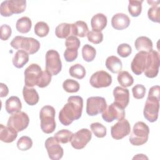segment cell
Segmentation results:
<instances>
[{
	"instance_id": "obj_1",
	"label": "cell",
	"mask_w": 160,
	"mask_h": 160,
	"mask_svg": "<svg viewBox=\"0 0 160 160\" xmlns=\"http://www.w3.org/2000/svg\"><path fill=\"white\" fill-rule=\"evenodd\" d=\"M83 99L79 96H71L68 98V102L59 113V120L64 126L70 125L74 120L79 119L82 115Z\"/></svg>"
},
{
	"instance_id": "obj_2",
	"label": "cell",
	"mask_w": 160,
	"mask_h": 160,
	"mask_svg": "<svg viewBox=\"0 0 160 160\" xmlns=\"http://www.w3.org/2000/svg\"><path fill=\"white\" fill-rule=\"evenodd\" d=\"M160 100L159 86H152L148 92V98L144 107L143 114L150 122H155L158 118Z\"/></svg>"
},
{
	"instance_id": "obj_3",
	"label": "cell",
	"mask_w": 160,
	"mask_h": 160,
	"mask_svg": "<svg viewBox=\"0 0 160 160\" xmlns=\"http://www.w3.org/2000/svg\"><path fill=\"white\" fill-rule=\"evenodd\" d=\"M55 114L54 108L50 105H46L41 109L39 118L41 128L43 132L51 134L56 129Z\"/></svg>"
},
{
	"instance_id": "obj_4",
	"label": "cell",
	"mask_w": 160,
	"mask_h": 160,
	"mask_svg": "<svg viewBox=\"0 0 160 160\" xmlns=\"http://www.w3.org/2000/svg\"><path fill=\"white\" fill-rule=\"evenodd\" d=\"M11 46L16 49H22L29 54L37 52L40 48V42L33 38H27L22 36L14 37L10 43Z\"/></svg>"
},
{
	"instance_id": "obj_5",
	"label": "cell",
	"mask_w": 160,
	"mask_h": 160,
	"mask_svg": "<svg viewBox=\"0 0 160 160\" xmlns=\"http://www.w3.org/2000/svg\"><path fill=\"white\" fill-rule=\"evenodd\" d=\"M149 134L148 126L142 121H138L133 126L132 132L129 137V142L134 146H141L145 144Z\"/></svg>"
},
{
	"instance_id": "obj_6",
	"label": "cell",
	"mask_w": 160,
	"mask_h": 160,
	"mask_svg": "<svg viewBox=\"0 0 160 160\" xmlns=\"http://www.w3.org/2000/svg\"><path fill=\"white\" fill-rule=\"evenodd\" d=\"M26 8V1L8 0L3 1L0 6V13L3 17H9L13 14H21Z\"/></svg>"
},
{
	"instance_id": "obj_7",
	"label": "cell",
	"mask_w": 160,
	"mask_h": 160,
	"mask_svg": "<svg viewBox=\"0 0 160 160\" xmlns=\"http://www.w3.org/2000/svg\"><path fill=\"white\" fill-rule=\"evenodd\" d=\"M62 69V62L59 52L50 49L46 54V70L52 76H56Z\"/></svg>"
},
{
	"instance_id": "obj_8",
	"label": "cell",
	"mask_w": 160,
	"mask_h": 160,
	"mask_svg": "<svg viewBox=\"0 0 160 160\" xmlns=\"http://www.w3.org/2000/svg\"><path fill=\"white\" fill-rule=\"evenodd\" d=\"M29 123L28 115L23 111H20L11 114L8 119L7 126L18 132L27 128Z\"/></svg>"
},
{
	"instance_id": "obj_9",
	"label": "cell",
	"mask_w": 160,
	"mask_h": 160,
	"mask_svg": "<svg viewBox=\"0 0 160 160\" xmlns=\"http://www.w3.org/2000/svg\"><path fill=\"white\" fill-rule=\"evenodd\" d=\"M159 68V55L158 52L152 49L148 52L146 66L144 71V75L149 78L157 76Z\"/></svg>"
},
{
	"instance_id": "obj_10",
	"label": "cell",
	"mask_w": 160,
	"mask_h": 160,
	"mask_svg": "<svg viewBox=\"0 0 160 160\" xmlns=\"http://www.w3.org/2000/svg\"><path fill=\"white\" fill-rule=\"evenodd\" d=\"M107 108L105 98L100 96H92L88 98L86 101V113L91 116L102 113Z\"/></svg>"
},
{
	"instance_id": "obj_11",
	"label": "cell",
	"mask_w": 160,
	"mask_h": 160,
	"mask_svg": "<svg viewBox=\"0 0 160 160\" xmlns=\"http://www.w3.org/2000/svg\"><path fill=\"white\" fill-rule=\"evenodd\" d=\"M42 73L41 68L38 64L32 63L30 64L24 72L26 86L32 88L34 86H38Z\"/></svg>"
},
{
	"instance_id": "obj_12",
	"label": "cell",
	"mask_w": 160,
	"mask_h": 160,
	"mask_svg": "<svg viewBox=\"0 0 160 160\" xmlns=\"http://www.w3.org/2000/svg\"><path fill=\"white\" fill-rule=\"evenodd\" d=\"M92 138V132L86 128H82L72 134L71 144L76 149H83Z\"/></svg>"
},
{
	"instance_id": "obj_13",
	"label": "cell",
	"mask_w": 160,
	"mask_h": 160,
	"mask_svg": "<svg viewBox=\"0 0 160 160\" xmlns=\"http://www.w3.org/2000/svg\"><path fill=\"white\" fill-rule=\"evenodd\" d=\"M124 109L114 102L107 107L102 112V118L107 122H111L114 120L120 121L124 119Z\"/></svg>"
},
{
	"instance_id": "obj_14",
	"label": "cell",
	"mask_w": 160,
	"mask_h": 160,
	"mask_svg": "<svg viewBox=\"0 0 160 160\" xmlns=\"http://www.w3.org/2000/svg\"><path fill=\"white\" fill-rule=\"evenodd\" d=\"M111 76L105 71H98L92 74L89 79L91 86L95 88H106L112 83Z\"/></svg>"
},
{
	"instance_id": "obj_15",
	"label": "cell",
	"mask_w": 160,
	"mask_h": 160,
	"mask_svg": "<svg viewBox=\"0 0 160 160\" xmlns=\"http://www.w3.org/2000/svg\"><path fill=\"white\" fill-rule=\"evenodd\" d=\"M45 147L49 158L52 160H59L64 154L62 148L54 137H49L45 141Z\"/></svg>"
},
{
	"instance_id": "obj_16",
	"label": "cell",
	"mask_w": 160,
	"mask_h": 160,
	"mask_svg": "<svg viewBox=\"0 0 160 160\" xmlns=\"http://www.w3.org/2000/svg\"><path fill=\"white\" fill-rule=\"evenodd\" d=\"M131 132V126L129 121L122 119L111 126V134L113 139L119 140L129 135Z\"/></svg>"
},
{
	"instance_id": "obj_17",
	"label": "cell",
	"mask_w": 160,
	"mask_h": 160,
	"mask_svg": "<svg viewBox=\"0 0 160 160\" xmlns=\"http://www.w3.org/2000/svg\"><path fill=\"white\" fill-rule=\"evenodd\" d=\"M148 52L144 51H139L134 57L131 68L132 72L136 75L141 74L146 68Z\"/></svg>"
},
{
	"instance_id": "obj_18",
	"label": "cell",
	"mask_w": 160,
	"mask_h": 160,
	"mask_svg": "<svg viewBox=\"0 0 160 160\" xmlns=\"http://www.w3.org/2000/svg\"><path fill=\"white\" fill-rule=\"evenodd\" d=\"M113 96L114 102L125 109L129 102V90L120 86L116 87L113 90Z\"/></svg>"
},
{
	"instance_id": "obj_19",
	"label": "cell",
	"mask_w": 160,
	"mask_h": 160,
	"mask_svg": "<svg viewBox=\"0 0 160 160\" xmlns=\"http://www.w3.org/2000/svg\"><path fill=\"white\" fill-rule=\"evenodd\" d=\"M130 19L128 15L123 13H117L111 19V25L116 30H122L130 24Z\"/></svg>"
},
{
	"instance_id": "obj_20",
	"label": "cell",
	"mask_w": 160,
	"mask_h": 160,
	"mask_svg": "<svg viewBox=\"0 0 160 160\" xmlns=\"http://www.w3.org/2000/svg\"><path fill=\"white\" fill-rule=\"evenodd\" d=\"M22 96L25 102L29 106L36 105L39 100V94L33 88L25 86L22 89Z\"/></svg>"
},
{
	"instance_id": "obj_21",
	"label": "cell",
	"mask_w": 160,
	"mask_h": 160,
	"mask_svg": "<svg viewBox=\"0 0 160 160\" xmlns=\"http://www.w3.org/2000/svg\"><path fill=\"white\" fill-rule=\"evenodd\" d=\"M108 23L107 17L102 13H98L93 16L91 20V25L92 31L101 32Z\"/></svg>"
},
{
	"instance_id": "obj_22",
	"label": "cell",
	"mask_w": 160,
	"mask_h": 160,
	"mask_svg": "<svg viewBox=\"0 0 160 160\" xmlns=\"http://www.w3.org/2000/svg\"><path fill=\"white\" fill-rule=\"evenodd\" d=\"M18 136V132L12 128L4 126L2 124H0V139L6 143L13 142Z\"/></svg>"
},
{
	"instance_id": "obj_23",
	"label": "cell",
	"mask_w": 160,
	"mask_h": 160,
	"mask_svg": "<svg viewBox=\"0 0 160 160\" xmlns=\"http://www.w3.org/2000/svg\"><path fill=\"white\" fill-rule=\"evenodd\" d=\"M5 108L8 113L12 114L21 111L22 103L18 96H12L6 101Z\"/></svg>"
},
{
	"instance_id": "obj_24",
	"label": "cell",
	"mask_w": 160,
	"mask_h": 160,
	"mask_svg": "<svg viewBox=\"0 0 160 160\" xmlns=\"http://www.w3.org/2000/svg\"><path fill=\"white\" fill-rule=\"evenodd\" d=\"M134 46L138 51H144L149 52L152 49V42L148 37L139 36L134 42Z\"/></svg>"
},
{
	"instance_id": "obj_25",
	"label": "cell",
	"mask_w": 160,
	"mask_h": 160,
	"mask_svg": "<svg viewBox=\"0 0 160 160\" xmlns=\"http://www.w3.org/2000/svg\"><path fill=\"white\" fill-rule=\"evenodd\" d=\"M105 64L107 69L114 74L121 72L122 68L121 59L115 56H109L106 60Z\"/></svg>"
},
{
	"instance_id": "obj_26",
	"label": "cell",
	"mask_w": 160,
	"mask_h": 160,
	"mask_svg": "<svg viewBox=\"0 0 160 160\" xmlns=\"http://www.w3.org/2000/svg\"><path fill=\"white\" fill-rule=\"evenodd\" d=\"M12 61L16 68H22L29 61V54L22 49H19L16 52Z\"/></svg>"
},
{
	"instance_id": "obj_27",
	"label": "cell",
	"mask_w": 160,
	"mask_h": 160,
	"mask_svg": "<svg viewBox=\"0 0 160 160\" xmlns=\"http://www.w3.org/2000/svg\"><path fill=\"white\" fill-rule=\"evenodd\" d=\"M88 26L83 21H78L72 24V34L73 36L84 38L88 32Z\"/></svg>"
},
{
	"instance_id": "obj_28",
	"label": "cell",
	"mask_w": 160,
	"mask_h": 160,
	"mask_svg": "<svg viewBox=\"0 0 160 160\" xmlns=\"http://www.w3.org/2000/svg\"><path fill=\"white\" fill-rule=\"evenodd\" d=\"M32 27V22L29 18L24 16L19 18L16 23V28L17 31L22 34L29 32Z\"/></svg>"
},
{
	"instance_id": "obj_29",
	"label": "cell",
	"mask_w": 160,
	"mask_h": 160,
	"mask_svg": "<svg viewBox=\"0 0 160 160\" xmlns=\"http://www.w3.org/2000/svg\"><path fill=\"white\" fill-rule=\"evenodd\" d=\"M72 33V24L62 22L59 24L55 29L56 36L60 39H64Z\"/></svg>"
},
{
	"instance_id": "obj_30",
	"label": "cell",
	"mask_w": 160,
	"mask_h": 160,
	"mask_svg": "<svg viewBox=\"0 0 160 160\" xmlns=\"http://www.w3.org/2000/svg\"><path fill=\"white\" fill-rule=\"evenodd\" d=\"M118 81L119 84L124 88H128L132 85L134 82V79L132 76L126 71H122L118 73Z\"/></svg>"
},
{
	"instance_id": "obj_31",
	"label": "cell",
	"mask_w": 160,
	"mask_h": 160,
	"mask_svg": "<svg viewBox=\"0 0 160 160\" xmlns=\"http://www.w3.org/2000/svg\"><path fill=\"white\" fill-rule=\"evenodd\" d=\"M143 1L129 0L128 5V12L132 17L139 16L142 11V3Z\"/></svg>"
},
{
	"instance_id": "obj_32",
	"label": "cell",
	"mask_w": 160,
	"mask_h": 160,
	"mask_svg": "<svg viewBox=\"0 0 160 160\" xmlns=\"http://www.w3.org/2000/svg\"><path fill=\"white\" fill-rule=\"evenodd\" d=\"M96 55V49L88 44H86L83 46L82 48V56L83 59L86 62H91L92 61Z\"/></svg>"
},
{
	"instance_id": "obj_33",
	"label": "cell",
	"mask_w": 160,
	"mask_h": 160,
	"mask_svg": "<svg viewBox=\"0 0 160 160\" xmlns=\"http://www.w3.org/2000/svg\"><path fill=\"white\" fill-rule=\"evenodd\" d=\"M69 73L71 76L74 78L82 79L86 76V69L81 64H75L70 67Z\"/></svg>"
},
{
	"instance_id": "obj_34",
	"label": "cell",
	"mask_w": 160,
	"mask_h": 160,
	"mask_svg": "<svg viewBox=\"0 0 160 160\" xmlns=\"http://www.w3.org/2000/svg\"><path fill=\"white\" fill-rule=\"evenodd\" d=\"M72 132L68 129H61L58 131L54 136L59 143L66 144L71 141Z\"/></svg>"
},
{
	"instance_id": "obj_35",
	"label": "cell",
	"mask_w": 160,
	"mask_h": 160,
	"mask_svg": "<svg viewBox=\"0 0 160 160\" xmlns=\"http://www.w3.org/2000/svg\"><path fill=\"white\" fill-rule=\"evenodd\" d=\"M62 88L65 91L69 93L76 92L79 90V82L74 79H67L62 83Z\"/></svg>"
},
{
	"instance_id": "obj_36",
	"label": "cell",
	"mask_w": 160,
	"mask_h": 160,
	"mask_svg": "<svg viewBox=\"0 0 160 160\" xmlns=\"http://www.w3.org/2000/svg\"><path fill=\"white\" fill-rule=\"evenodd\" d=\"M49 31L48 24L44 21L38 22L34 26V33L38 37L43 38L46 36Z\"/></svg>"
},
{
	"instance_id": "obj_37",
	"label": "cell",
	"mask_w": 160,
	"mask_h": 160,
	"mask_svg": "<svg viewBox=\"0 0 160 160\" xmlns=\"http://www.w3.org/2000/svg\"><path fill=\"white\" fill-rule=\"evenodd\" d=\"M91 129L94 134L99 138H102L106 136L107 133L106 128L99 122H93L90 125Z\"/></svg>"
},
{
	"instance_id": "obj_38",
	"label": "cell",
	"mask_w": 160,
	"mask_h": 160,
	"mask_svg": "<svg viewBox=\"0 0 160 160\" xmlns=\"http://www.w3.org/2000/svg\"><path fill=\"white\" fill-rule=\"evenodd\" d=\"M32 146V141L31 138L27 136L21 137L17 142L18 148L22 151H27Z\"/></svg>"
},
{
	"instance_id": "obj_39",
	"label": "cell",
	"mask_w": 160,
	"mask_h": 160,
	"mask_svg": "<svg viewBox=\"0 0 160 160\" xmlns=\"http://www.w3.org/2000/svg\"><path fill=\"white\" fill-rule=\"evenodd\" d=\"M148 16L149 19L154 22L159 23L160 21V8L159 6H152L148 9Z\"/></svg>"
},
{
	"instance_id": "obj_40",
	"label": "cell",
	"mask_w": 160,
	"mask_h": 160,
	"mask_svg": "<svg viewBox=\"0 0 160 160\" xmlns=\"http://www.w3.org/2000/svg\"><path fill=\"white\" fill-rule=\"evenodd\" d=\"M87 38L89 42L95 44H98L103 40V34L101 32H97L92 30L88 32Z\"/></svg>"
},
{
	"instance_id": "obj_41",
	"label": "cell",
	"mask_w": 160,
	"mask_h": 160,
	"mask_svg": "<svg viewBox=\"0 0 160 160\" xmlns=\"http://www.w3.org/2000/svg\"><path fill=\"white\" fill-rule=\"evenodd\" d=\"M80 40L75 36L71 35L68 37L65 41V46L66 48L78 49L80 47Z\"/></svg>"
},
{
	"instance_id": "obj_42",
	"label": "cell",
	"mask_w": 160,
	"mask_h": 160,
	"mask_svg": "<svg viewBox=\"0 0 160 160\" xmlns=\"http://www.w3.org/2000/svg\"><path fill=\"white\" fill-rule=\"evenodd\" d=\"M52 75L46 70L42 71L41 78L38 84V86L40 88H44L47 87L51 81Z\"/></svg>"
},
{
	"instance_id": "obj_43",
	"label": "cell",
	"mask_w": 160,
	"mask_h": 160,
	"mask_svg": "<svg viewBox=\"0 0 160 160\" xmlns=\"http://www.w3.org/2000/svg\"><path fill=\"white\" fill-rule=\"evenodd\" d=\"M117 52L121 57L126 58L131 54L132 48L128 44L122 43L118 46L117 48Z\"/></svg>"
},
{
	"instance_id": "obj_44",
	"label": "cell",
	"mask_w": 160,
	"mask_h": 160,
	"mask_svg": "<svg viewBox=\"0 0 160 160\" xmlns=\"http://www.w3.org/2000/svg\"><path fill=\"white\" fill-rule=\"evenodd\" d=\"M132 92L135 99H142L146 94V88L142 84H136L132 88Z\"/></svg>"
},
{
	"instance_id": "obj_45",
	"label": "cell",
	"mask_w": 160,
	"mask_h": 160,
	"mask_svg": "<svg viewBox=\"0 0 160 160\" xmlns=\"http://www.w3.org/2000/svg\"><path fill=\"white\" fill-rule=\"evenodd\" d=\"M78 55V49L66 48L64 52V58L67 62H72L77 58Z\"/></svg>"
},
{
	"instance_id": "obj_46",
	"label": "cell",
	"mask_w": 160,
	"mask_h": 160,
	"mask_svg": "<svg viewBox=\"0 0 160 160\" xmlns=\"http://www.w3.org/2000/svg\"><path fill=\"white\" fill-rule=\"evenodd\" d=\"M1 39L2 41L8 40L12 34L11 28L8 24H2L0 28Z\"/></svg>"
},
{
	"instance_id": "obj_47",
	"label": "cell",
	"mask_w": 160,
	"mask_h": 160,
	"mask_svg": "<svg viewBox=\"0 0 160 160\" xmlns=\"http://www.w3.org/2000/svg\"><path fill=\"white\" fill-rule=\"evenodd\" d=\"M0 96L1 98H4V97H6L8 94V92H9V89L8 88V86L1 82L0 83Z\"/></svg>"
},
{
	"instance_id": "obj_48",
	"label": "cell",
	"mask_w": 160,
	"mask_h": 160,
	"mask_svg": "<svg viewBox=\"0 0 160 160\" xmlns=\"http://www.w3.org/2000/svg\"><path fill=\"white\" fill-rule=\"evenodd\" d=\"M148 159V157H146V156H144V154H137L136 156H134L133 158V159Z\"/></svg>"
}]
</instances>
